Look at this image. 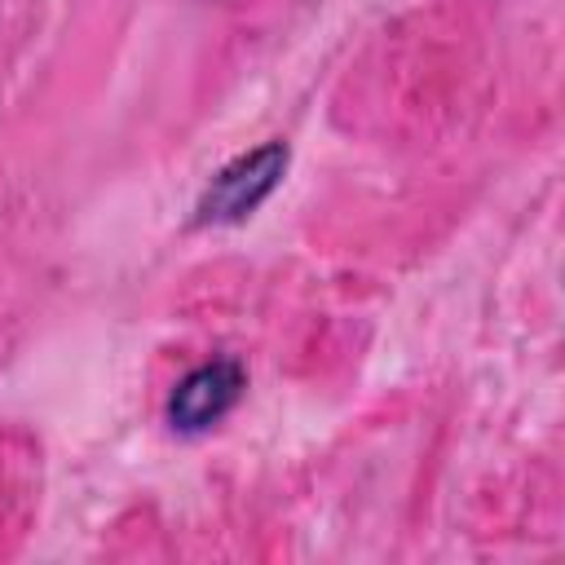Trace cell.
<instances>
[{"label":"cell","instance_id":"2","mask_svg":"<svg viewBox=\"0 0 565 565\" xmlns=\"http://www.w3.org/2000/svg\"><path fill=\"white\" fill-rule=\"evenodd\" d=\"M247 388V371L238 358H212V362H199L194 371H185L168 402H163V419L172 433L181 437H199L207 428H216L243 397Z\"/></svg>","mask_w":565,"mask_h":565},{"label":"cell","instance_id":"1","mask_svg":"<svg viewBox=\"0 0 565 565\" xmlns=\"http://www.w3.org/2000/svg\"><path fill=\"white\" fill-rule=\"evenodd\" d=\"M287 163H291V150L278 137L274 141H260L256 150H247L238 159H230L203 185L190 221L194 225H238V221H247L278 190V181L287 177Z\"/></svg>","mask_w":565,"mask_h":565}]
</instances>
